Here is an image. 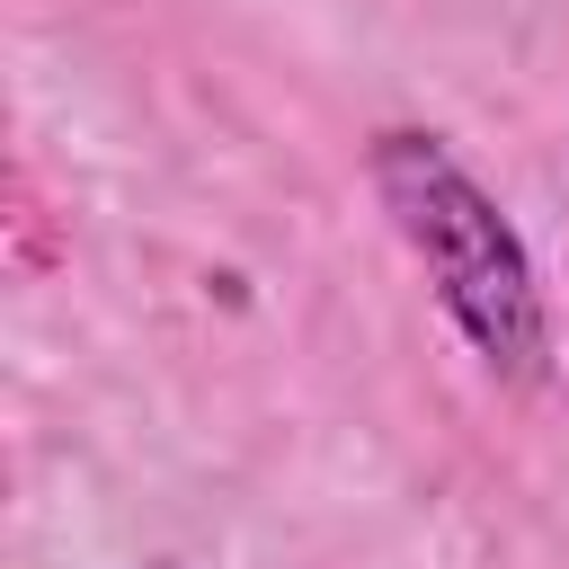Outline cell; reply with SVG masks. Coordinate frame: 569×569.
Returning <instances> with one entry per match:
<instances>
[{"label": "cell", "mask_w": 569, "mask_h": 569, "mask_svg": "<svg viewBox=\"0 0 569 569\" xmlns=\"http://www.w3.org/2000/svg\"><path fill=\"white\" fill-rule=\"evenodd\" d=\"M365 178H373L400 249L418 258L436 311L480 356V373L498 391H542L551 382V302H542V267H533L525 231L507 222V204L427 124H382L365 151Z\"/></svg>", "instance_id": "obj_1"}]
</instances>
